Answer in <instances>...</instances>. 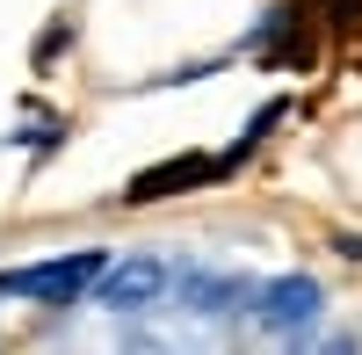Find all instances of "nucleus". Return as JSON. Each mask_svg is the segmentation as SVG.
Masks as SVG:
<instances>
[{"label": "nucleus", "instance_id": "nucleus-2", "mask_svg": "<svg viewBox=\"0 0 362 355\" xmlns=\"http://www.w3.org/2000/svg\"><path fill=\"white\" fill-rule=\"evenodd\" d=\"M225 167H239V153H218V160H203V153H189V160H167V167H145L138 182L124 189L131 203H167V196H181V189H203V182H218Z\"/></svg>", "mask_w": 362, "mask_h": 355}, {"label": "nucleus", "instance_id": "nucleus-1", "mask_svg": "<svg viewBox=\"0 0 362 355\" xmlns=\"http://www.w3.org/2000/svg\"><path fill=\"white\" fill-rule=\"evenodd\" d=\"M102 261H109L102 247H80V254H58V261L0 276V290H8V298H29V305H80V290H95Z\"/></svg>", "mask_w": 362, "mask_h": 355}, {"label": "nucleus", "instance_id": "nucleus-4", "mask_svg": "<svg viewBox=\"0 0 362 355\" xmlns=\"http://www.w3.org/2000/svg\"><path fill=\"white\" fill-rule=\"evenodd\" d=\"M312 8H319V0H283V8L276 15H268V29H261V37H276V66H297V73H305L312 66Z\"/></svg>", "mask_w": 362, "mask_h": 355}, {"label": "nucleus", "instance_id": "nucleus-5", "mask_svg": "<svg viewBox=\"0 0 362 355\" xmlns=\"http://www.w3.org/2000/svg\"><path fill=\"white\" fill-rule=\"evenodd\" d=\"M312 312H319V283H312V276H283V283H268V290H261V319H268L276 334L305 327Z\"/></svg>", "mask_w": 362, "mask_h": 355}, {"label": "nucleus", "instance_id": "nucleus-3", "mask_svg": "<svg viewBox=\"0 0 362 355\" xmlns=\"http://www.w3.org/2000/svg\"><path fill=\"white\" fill-rule=\"evenodd\" d=\"M102 305H116V312H145L167 290V261H153V254H131V261H102Z\"/></svg>", "mask_w": 362, "mask_h": 355}]
</instances>
